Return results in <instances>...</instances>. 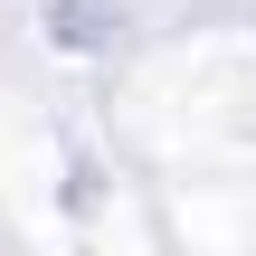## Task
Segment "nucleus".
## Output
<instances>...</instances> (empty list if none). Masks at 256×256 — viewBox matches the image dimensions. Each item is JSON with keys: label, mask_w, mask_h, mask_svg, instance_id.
<instances>
[{"label": "nucleus", "mask_w": 256, "mask_h": 256, "mask_svg": "<svg viewBox=\"0 0 256 256\" xmlns=\"http://www.w3.org/2000/svg\"><path fill=\"white\" fill-rule=\"evenodd\" d=\"M57 38H114V0H57Z\"/></svg>", "instance_id": "obj_1"}]
</instances>
